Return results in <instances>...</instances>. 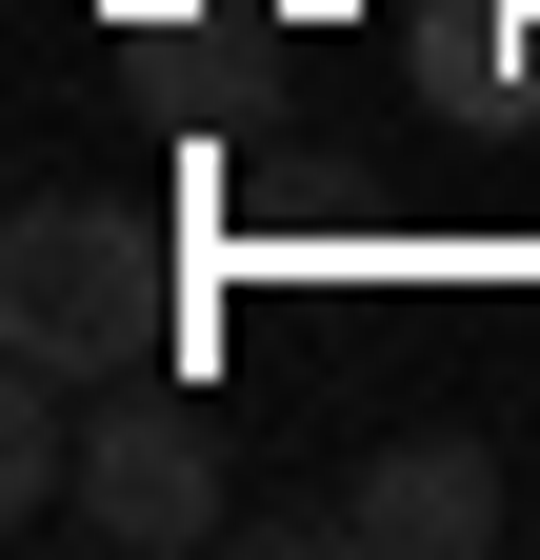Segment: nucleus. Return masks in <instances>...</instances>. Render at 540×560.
I'll return each instance as SVG.
<instances>
[{"label":"nucleus","mask_w":540,"mask_h":560,"mask_svg":"<svg viewBox=\"0 0 540 560\" xmlns=\"http://www.w3.org/2000/svg\"><path fill=\"white\" fill-rule=\"evenodd\" d=\"M0 361H40V381H161L180 361L161 221H120V200H21V221H0Z\"/></svg>","instance_id":"nucleus-1"},{"label":"nucleus","mask_w":540,"mask_h":560,"mask_svg":"<svg viewBox=\"0 0 540 560\" xmlns=\"http://www.w3.org/2000/svg\"><path fill=\"white\" fill-rule=\"evenodd\" d=\"M60 540H101V560H200V540H240V480H221V420L161 381H101L81 420V501H60Z\"/></svg>","instance_id":"nucleus-2"},{"label":"nucleus","mask_w":540,"mask_h":560,"mask_svg":"<svg viewBox=\"0 0 540 560\" xmlns=\"http://www.w3.org/2000/svg\"><path fill=\"white\" fill-rule=\"evenodd\" d=\"M341 501H361V560H481L501 540V460H481V420H400V441L341 460Z\"/></svg>","instance_id":"nucleus-3"},{"label":"nucleus","mask_w":540,"mask_h":560,"mask_svg":"<svg viewBox=\"0 0 540 560\" xmlns=\"http://www.w3.org/2000/svg\"><path fill=\"white\" fill-rule=\"evenodd\" d=\"M240 540L301 560V540H361V501H341V480H281V501H240Z\"/></svg>","instance_id":"nucleus-4"}]
</instances>
